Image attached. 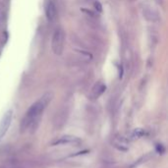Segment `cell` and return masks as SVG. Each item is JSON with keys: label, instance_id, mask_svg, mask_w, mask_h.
Masks as SVG:
<instances>
[{"label": "cell", "instance_id": "6da1fadb", "mask_svg": "<svg viewBox=\"0 0 168 168\" xmlns=\"http://www.w3.org/2000/svg\"><path fill=\"white\" fill-rule=\"evenodd\" d=\"M50 100H51V93H45L43 98H40L38 101H35L30 107L21 124L22 131H26L29 128L34 126V124L39 123L41 114H43V112L46 108V106L49 103Z\"/></svg>", "mask_w": 168, "mask_h": 168}, {"label": "cell", "instance_id": "3957f363", "mask_svg": "<svg viewBox=\"0 0 168 168\" xmlns=\"http://www.w3.org/2000/svg\"><path fill=\"white\" fill-rule=\"evenodd\" d=\"M12 116H13V111L10 109L2 117L1 121H0V138H2L6 134V132L8 131L12 121Z\"/></svg>", "mask_w": 168, "mask_h": 168}, {"label": "cell", "instance_id": "7a4b0ae2", "mask_svg": "<svg viewBox=\"0 0 168 168\" xmlns=\"http://www.w3.org/2000/svg\"><path fill=\"white\" fill-rule=\"evenodd\" d=\"M65 34L62 29H57L53 34L51 40V48L55 55H61L64 49Z\"/></svg>", "mask_w": 168, "mask_h": 168}, {"label": "cell", "instance_id": "ba28073f", "mask_svg": "<svg viewBox=\"0 0 168 168\" xmlns=\"http://www.w3.org/2000/svg\"><path fill=\"white\" fill-rule=\"evenodd\" d=\"M143 135H145V131L143 129H135L133 134H132V138H133V139H140Z\"/></svg>", "mask_w": 168, "mask_h": 168}, {"label": "cell", "instance_id": "5b68a950", "mask_svg": "<svg viewBox=\"0 0 168 168\" xmlns=\"http://www.w3.org/2000/svg\"><path fill=\"white\" fill-rule=\"evenodd\" d=\"M143 15L149 22L157 23L159 21L158 13L154 9H152V7H148V6H146V7L143 8Z\"/></svg>", "mask_w": 168, "mask_h": 168}, {"label": "cell", "instance_id": "277c9868", "mask_svg": "<svg viewBox=\"0 0 168 168\" xmlns=\"http://www.w3.org/2000/svg\"><path fill=\"white\" fill-rule=\"evenodd\" d=\"M45 15L49 22H54L57 18V6L53 0H49L45 7Z\"/></svg>", "mask_w": 168, "mask_h": 168}, {"label": "cell", "instance_id": "8992f818", "mask_svg": "<svg viewBox=\"0 0 168 168\" xmlns=\"http://www.w3.org/2000/svg\"><path fill=\"white\" fill-rule=\"evenodd\" d=\"M80 143V140L77 137L74 136H63L57 139L55 142L52 143L53 146H59V145H70V143Z\"/></svg>", "mask_w": 168, "mask_h": 168}, {"label": "cell", "instance_id": "52a82bcc", "mask_svg": "<svg viewBox=\"0 0 168 168\" xmlns=\"http://www.w3.org/2000/svg\"><path fill=\"white\" fill-rule=\"evenodd\" d=\"M105 89H106V86L104 85V84H102L101 82H98L93 86V88L92 89L91 97L93 98H98L104 93Z\"/></svg>", "mask_w": 168, "mask_h": 168}, {"label": "cell", "instance_id": "9c48e42d", "mask_svg": "<svg viewBox=\"0 0 168 168\" xmlns=\"http://www.w3.org/2000/svg\"><path fill=\"white\" fill-rule=\"evenodd\" d=\"M94 7H95V9L98 10L99 12L102 11V6H101V4H100L98 1H95V2H94Z\"/></svg>", "mask_w": 168, "mask_h": 168}]
</instances>
